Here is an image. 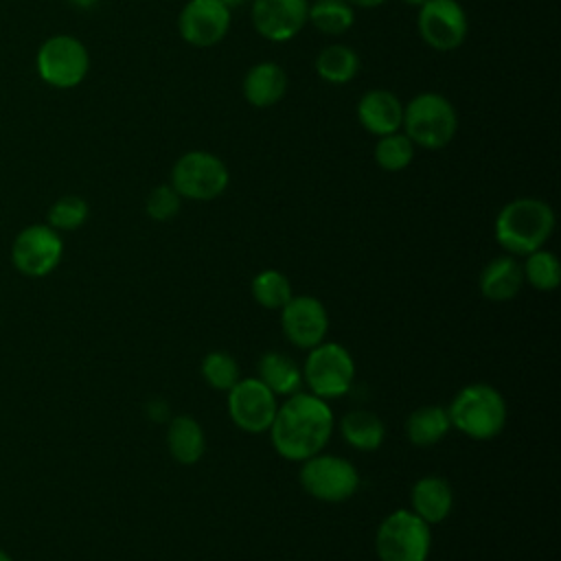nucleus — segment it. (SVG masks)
<instances>
[{
	"mask_svg": "<svg viewBox=\"0 0 561 561\" xmlns=\"http://www.w3.org/2000/svg\"><path fill=\"white\" fill-rule=\"evenodd\" d=\"M333 412L329 401L311 392H294L278 403L270 425L274 451L291 462L320 454L333 436Z\"/></svg>",
	"mask_w": 561,
	"mask_h": 561,
	"instance_id": "obj_1",
	"label": "nucleus"
},
{
	"mask_svg": "<svg viewBox=\"0 0 561 561\" xmlns=\"http://www.w3.org/2000/svg\"><path fill=\"white\" fill-rule=\"evenodd\" d=\"M554 230V210L539 197H517L504 204L493 232L500 248L511 256H526L546 245Z\"/></svg>",
	"mask_w": 561,
	"mask_h": 561,
	"instance_id": "obj_2",
	"label": "nucleus"
},
{
	"mask_svg": "<svg viewBox=\"0 0 561 561\" xmlns=\"http://www.w3.org/2000/svg\"><path fill=\"white\" fill-rule=\"evenodd\" d=\"M449 423L473 440L495 438L508 419V408L497 388L491 383H467L456 392L449 408Z\"/></svg>",
	"mask_w": 561,
	"mask_h": 561,
	"instance_id": "obj_3",
	"label": "nucleus"
},
{
	"mask_svg": "<svg viewBox=\"0 0 561 561\" xmlns=\"http://www.w3.org/2000/svg\"><path fill=\"white\" fill-rule=\"evenodd\" d=\"M401 127L414 147L443 149L458 131V114L447 96L438 92H421L403 105Z\"/></svg>",
	"mask_w": 561,
	"mask_h": 561,
	"instance_id": "obj_4",
	"label": "nucleus"
},
{
	"mask_svg": "<svg viewBox=\"0 0 561 561\" xmlns=\"http://www.w3.org/2000/svg\"><path fill=\"white\" fill-rule=\"evenodd\" d=\"M302 383L309 392L331 401L344 397L355 379V359L351 351L333 340H324L309 348L302 364Z\"/></svg>",
	"mask_w": 561,
	"mask_h": 561,
	"instance_id": "obj_5",
	"label": "nucleus"
},
{
	"mask_svg": "<svg viewBox=\"0 0 561 561\" xmlns=\"http://www.w3.org/2000/svg\"><path fill=\"white\" fill-rule=\"evenodd\" d=\"M432 548L430 524L410 508L388 513L375 533L379 561H427Z\"/></svg>",
	"mask_w": 561,
	"mask_h": 561,
	"instance_id": "obj_6",
	"label": "nucleus"
},
{
	"mask_svg": "<svg viewBox=\"0 0 561 561\" xmlns=\"http://www.w3.org/2000/svg\"><path fill=\"white\" fill-rule=\"evenodd\" d=\"M300 486L320 502L340 504L351 500L359 489V471L355 465L335 454H316L300 462Z\"/></svg>",
	"mask_w": 561,
	"mask_h": 561,
	"instance_id": "obj_7",
	"label": "nucleus"
},
{
	"mask_svg": "<svg viewBox=\"0 0 561 561\" xmlns=\"http://www.w3.org/2000/svg\"><path fill=\"white\" fill-rule=\"evenodd\" d=\"M37 77L57 90L77 88L90 70V53L75 35H50L35 55Z\"/></svg>",
	"mask_w": 561,
	"mask_h": 561,
	"instance_id": "obj_8",
	"label": "nucleus"
},
{
	"mask_svg": "<svg viewBox=\"0 0 561 561\" xmlns=\"http://www.w3.org/2000/svg\"><path fill=\"white\" fill-rule=\"evenodd\" d=\"M230 182L228 167L210 151H186L171 169V186L182 199L210 202L219 197Z\"/></svg>",
	"mask_w": 561,
	"mask_h": 561,
	"instance_id": "obj_9",
	"label": "nucleus"
},
{
	"mask_svg": "<svg viewBox=\"0 0 561 561\" xmlns=\"http://www.w3.org/2000/svg\"><path fill=\"white\" fill-rule=\"evenodd\" d=\"M278 397L256 377H243L228 390V416L245 434L270 430Z\"/></svg>",
	"mask_w": 561,
	"mask_h": 561,
	"instance_id": "obj_10",
	"label": "nucleus"
},
{
	"mask_svg": "<svg viewBox=\"0 0 561 561\" xmlns=\"http://www.w3.org/2000/svg\"><path fill=\"white\" fill-rule=\"evenodd\" d=\"M64 254V241L48 224H31L18 232L11 245V261L24 276L42 278L50 274Z\"/></svg>",
	"mask_w": 561,
	"mask_h": 561,
	"instance_id": "obj_11",
	"label": "nucleus"
},
{
	"mask_svg": "<svg viewBox=\"0 0 561 561\" xmlns=\"http://www.w3.org/2000/svg\"><path fill=\"white\" fill-rule=\"evenodd\" d=\"M416 28L430 48L447 53L465 42L469 22L456 0H427L419 7Z\"/></svg>",
	"mask_w": 561,
	"mask_h": 561,
	"instance_id": "obj_12",
	"label": "nucleus"
},
{
	"mask_svg": "<svg viewBox=\"0 0 561 561\" xmlns=\"http://www.w3.org/2000/svg\"><path fill=\"white\" fill-rule=\"evenodd\" d=\"M280 329L285 337L298 348H313L327 340L329 313L322 300L309 294L291 296L280 309Z\"/></svg>",
	"mask_w": 561,
	"mask_h": 561,
	"instance_id": "obj_13",
	"label": "nucleus"
},
{
	"mask_svg": "<svg viewBox=\"0 0 561 561\" xmlns=\"http://www.w3.org/2000/svg\"><path fill=\"white\" fill-rule=\"evenodd\" d=\"M230 28V9L219 0H188L178 15V31L184 42L197 48L219 44Z\"/></svg>",
	"mask_w": 561,
	"mask_h": 561,
	"instance_id": "obj_14",
	"label": "nucleus"
},
{
	"mask_svg": "<svg viewBox=\"0 0 561 561\" xmlns=\"http://www.w3.org/2000/svg\"><path fill=\"white\" fill-rule=\"evenodd\" d=\"M252 24L270 42H289L307 24L309 0H252Z\"/></svg>",
	"mask_w": 561,
	"mask_h": 561,
	"instance_id": "obj_15",
	"label": "nucleus"
},
{
	"mask_svg": "<svg viewBox=\"0 0 561 561\" xmlns=\"http://www.w3.org/2000/svg\"><path fill=\"white\" fill-rule=\"evenodd\" d=\"M357 118L366 131L373 136H386L401 129L403 103L390 90L375 88L362 94L357 103Z\"/></svg>",
	"mask_w": 561,
	"mask_h": 561,
	"instance_id": "obj_16",
	"label": "nucleus"
},
{
	"mask_svg": "<svg viewBox=\"0 0 561 561\" xmlns=\"http://www.w3.org/2000/svg\"><path fill=\"white\" fill-rule=\"evenodd\" d=\"M410 511L430 526L440 524L451 513L454 489L443 476H423L410 489Z\"/></svg>",
	"mask_w": 561,
	"mask_h": 561,
	"instance_id": "obj_17",
	"label": "nucleus"
},
{
	"mask_svg": "<svg viewBox=\"0 0 561 561\" xmlns=\"http://www.w3.org/2000/svg\"><path fill=\"white\" fill-rule=\"evenodd\" d=\"M524 287L522 263L515 256L504 254L491 259L480 272V294L493 302H506L515 298Z\"/></svg>",
	"mask_w": 561,
	"mask_h": 561,
	"instance_id": "obj_18",
	"label": "nucleus"
},
{
	"mask_svg": "<svg viewBox=\"0 0 561 561\" xmlns=\"http://www.w3.org/2000/svg\"><path fill=\"white\" fill-rule=\"evenodd\" d=\"M287 92V75L274 61L254 64L243 77V96L254 107H272Z\"/></svg>",
	"mask_w": 561,
	"mask_h": 561,
	"instance_id": "obj_19",
	"label": "nucleus"
},
{
	"mask_svg": "<svg viewBox=\"0 0 561 561\" xmlns=\"http://www.w3.org/2000/svg\"><path fill=\"white\" fill-rule=\"evenodd\" d=\"M167 447L171 458L180 465L199 462L206 451V436L202 425L188 414L171 416L167 430Z\"/></svg>",
	"mask_w": 561,
	"mask_h": 561,
	"instance_id": "obj_20",
	"label": "nucleus"
},
{
	"mask_svg": "<svg viewBox=\"0 0 561 561\" xmlns=\"http://www.w3.org/2000/svg\"><path fill=\"white\" fill-rule=\"evenodd\" d=\"M256 379H261L276 397H289L302 386L300 366L280 351H267L256 362Z\"/></svg>",
	"mask_w": 561,
	"mask_h": 561,
	"instance_id": "obj_21",
	"label": "nucleus"
},
{
	"mask_svg": "<svg viewBox=\"0 0 561 561\" xmlns=\"http://www.w3.org/2000/svg\"><path fill=\"white\" fill-rule=\"evenodd\" d=\"M340 434L357 451H377L386 438V425L375 412L355 408L340 419Z\"/></svg>",
	"mask_w": 561,
	"mask_h": 561,
	"instance_id": "obj_22",
	"label": "nucleus"
},
{
	"mask_svg": "<svg viewBox=\"0 0 561 561\" xmlns=\"http://www.w3.org/2000/svg\"><path fill=\"white\" fill-rule=\"evenodd\" d=\"M451 430L447 408L421 405L405 419V436L414 447H432Z\"/></svg>",
	"mask_w": 561,
	"mask_h": 561,
	"instance_id": "obj_23",
	"label": "nucleus"
},
{
	"mask_svg": "<svg viewBox=\"0 0 561 561\" xmlns=\"http://www.w3.org/2000/svg\"><path fill=\"white\" fill-rule=\"evenodd\" d=\"M359 70V57L351 46L344 44H331L320 50L316 57V72L322 81L342 85L355 79Z\"/></svg>",
	"mask_w": 561,
	"mask_h": 561,
	"instance_id": "obj_24",
	"label": "nucleus"
},
{
	"mask_svg": "<svg viewBox=\"0 0 561 561\" xmlns=\"http://www.w3.org/2000/svg\"><path fill=\"white\" fill-rule=\"evenodd\" d=\"M307 22L324 35H342L355 22V11L346 0H316L309 4Z\"/></svg>",
	"mask_w": 561,
	"mask_h": 561,
	"instance_id": "obj_25",
	"label": "nucleus"
},
{
	"mask_svg": "<svg viewBox=\"0 0 561 561\" xmlns=\"http://www.w3.org/2000/svg\"><path fill=\"white\" fill-rule=\"evenodd\" d=\"M250 291L254 302L270 311H280L294 296L289 278L278 270H261L250 283Z\"/></svg>",
	"mask_w": 561,
	"mask_h": 561,
	"instance_id": "obj_26",
	"label": "nucleus"
},
{
	"mask_svg": "<svg viewBox=\"0 0 561 561\" xmlns=\"http://www.w3.org/2000/svg\"><path fill=\"white\" fill-rule=\"evenodd\" d=\"M524 259H526L522 265L524 283H528L537 291H554L559 287L561 265H559V259L550 250L539 248V250L526 254Z\"/></svg>",
	"mask_w": 561,
	"mask_h": 561,
	"instance_id": "obj_27",
	"label": "nucleus"
},
{
	"mask_svg": "<svg viewBox=\"0 0 561 561\" xmlns=\"http://www.w3.org/2000/svg\"><path fill=\"white\" fill-rule=\"evenodd\" d=\"M414 158V142L399 129L394 134L379 136L375 145V162L383 171H403Z\"/></svg>",
	"mask_w": 561,
	"mask_h": 561,
	"instance_id": "obj_28",
	"label": "nucleus"
},
{
	"mask_svg": "<svg viewBox=\"0 0 561 561\" xmlns=\"http://www.w3.org/2000/svg\"><path fill=\"white\" fill-rule=\"evenodd\" d=\"M199 370H202L204 381L210 388L224 390V392H228L241 379L237 359L230 353H226V351H210V353H206L204 359H202V368Z\"/></svg>",
	"mask_w": 561,
	"mask_h": 561,
	"instance_id": "obj_29",
	"label": "nucleus"
},
{
	"mask_svg": "<svg viewBox=\"0 0 561 561\" xmlns=\"http://www.w3.org/2000/svg\"><path fill=\"white\" fill-rule=\"evenodd\" d=\"M90 215L88 202L79 195H64L48 208V226L57 232L61 230H77L85 224Z\"/></svg>",
	"mask_w": 561,
	"mask_h": 561,
	"instance_id": "obj_30",
	"label": "nucleus"
},
{
	"mask_svg": "<svg viewBox=\"0 0 561 561\" xmlns=\"http://www.w3.org/2000/svg\"><path fill=\"white\" fill-rule=\"evenodd\" d=\"M182 197L171 184H158L151 188L145 202V210L153 221H169L180 213Z\"/></svg>",
	"mask_w": 561,
	"mask_h": 561,
	"instance_id": "obj_31",
	"label": "nucleus"
},
{
	"mask_svg": "<svg viewBox=\"0 0 561 561\" xmlns=\"http://www.w3.org/2000/svg\"><path fill=\"white\" fill-rule=\"evenodd\" d=\"M145 412H147V416H149V421H153V423H162V421H169L171 419V408H169V403L164 401V399H151L149 403H147V408H145Z\"/></svg>",
	"mask_w": 561,
	"mask_h": 561,
	"instance_id": "obj_32",
	"label": "nucleus"
},
{
	"mask_svg": "<svg viewBox=\"0 0 561 561\" xmlns=\"http://www.w3.org/2000/svg\"><path fill=\"white\" fill-rule=\"evenodd\" d=\"M353 9L359 7V9H375V7H381L386 0H346Z\"/></svg>",
	"mask_w": 561,
	"mask_h": 561,
	"instance_id": "obj_33",
	"label": "nucleus"
},
{
	"mask_svg": "<svg viewBox=\"0 0 561 561\" xmlns=\"http://www.w3.org/2000/svg\"><path fill=\"white\" fill-rule=\"evenodd\" d=\"M75 7H79V9H92L99 0H70Z\"/></svg>",
	"mask_w": 561,
	"mask_h": 561,
	"instance_id": "obj_34",
	"label": "nucleus"
},
{
	"mask_svg": "<svg viewBox=\"0 0 561 561\" xmlns=\"http://www.w3.org/2000/svg\"><path fill=\"white\" fill-rule=\"evenodd\" d=\"M219 2H221V4H224V7H226V9H230V11H232V9H237V7H241V4H243V2H245V0H219Z\"/></svg>",
	"mask_w": 561,
	"mask_h": 561,
	"instance_id": "obj_35",
	"label": "nucleus"
},
{
	"mask_svg": "<svg viewBox=\"0 0 561 561\" xmlns=\"http://www.w3.org/2000/svg\"><path fill=\"white\" fill-rule=\"evenodd\" d=\"M403 2H405V4H410V7H416V9H419V7H421L423 2H427V0H403Z\"/></svg>",
	"mask_w": 561,
	"mask_h": 561,
	"instance_id": "obj_36",
	"label": "nucleus"
},
{
	"mask_svg": "<svg viewBox=\"0 0 561 561\" xmlns=\"http://www.w3.org/2000/svg\"><path fill=\"white\" fill-rule=\"evenodd\" d=\"M0 561H11V557L4 550H0Z\"/></svg>",
	"mask_w": 561,
	"mask_h": 561,
	"instance_id": "obj_37",
	"label": "nucleus"
}]
</instances>
